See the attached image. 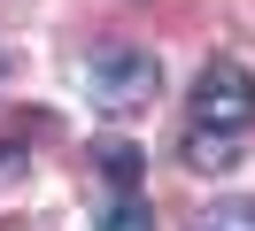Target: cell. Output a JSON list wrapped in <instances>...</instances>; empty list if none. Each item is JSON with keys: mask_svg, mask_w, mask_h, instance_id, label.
<instances>
[{"mask_svg": "<svg viewBox=\"0 0 255 231\" xmlns=\"http://www.w3.org/2000/svg\"><path fill=\"white\" fill-rule=\"evenodd\" d=\"M16 169H23V162H16V147H0V177H16Z\"/></svg>", "mask_w": 255, "mask_h": 231, "instance_id": "obj_7", "label": "cell"}, {"mask_svg": "<svg viewBox=\"0 0 255 231\" xmlns=\"http://www.w3.org/2000/svg\"><path fill=\"white\" fill-rule=\"evenodd\" d=\"M101 169H109L116 185H139V147H124V139H109V147H93Z\"/></svg>", "mask_w": 255, "mask_h": 231, "instance_id": "obj_5", "label": "cell"}, {"mask_svg": "<svg viewBox=\"0 0 255 231\" xmlns=\"http://www.w3.org/2000/svg\"><path fill=\"white\" fill-rule=\"evenodd\" d=\"M85 85H93V108H101V116H139V108L162 92V62L139 54V46H109V54H93Z\"/></svg>", "mask_w": 255, "mask_h": 231, "instance_id": "obj_1", "label": "cell"}, {"mask_svg": "<svg viewBox=\"0 0 255 231\" xmlns=\"http://www.w3.org/2000/svg\"><path fill=\"white\" fill-rule=\"evenodd\" d=\"M186 162L193 169H240L248 162V131H201V123H193L186 131Z\"/></svg>", "mask_w": 255, "mask_h": 231, "instance_id": "obj_3", "label": "cell"}, {"mask_svg": "<svg viewBox=\"0 0 255 231\" xmlns=\"http://www.w3.org/2000/svg\"><path fill=\"white\" fill-rule=\"evenodd\" d=\"M193 123L201 131H255V77L240 62H209L193 77Z\"/></svg>", "mask_w": 255, "mask_h": 231, "instance_id": "obj_2", "label": "cell"}, {"mask_svg": "<svg viewBox=\"0 0 255 231\" xmlns=\"http://www.w3.org/2000/svg\"><path fill=\"white\" fill-rule=\"evenodd\" d=\"M93 231H155V216H147V200H139V193H116L109 208L93 216Z\"/></svg>", "mask_w": 255, "mask_h": 231, "instance_id": "obj_4", "label": "cell"}, {"mask_svg": "<svg viewBox=\"0 0 255 231\" xmlns=\"http://www.w3.org/2000/svg\"><path fill=\"white\" fill-rule=\"evenodd\" d=\"M201 231H255V200H217L201 216Z\"/></svg>", "mask_w": 255, "mask_h": 231, "instance_id": "obj_6", "label": "cell"}]
</instances>
